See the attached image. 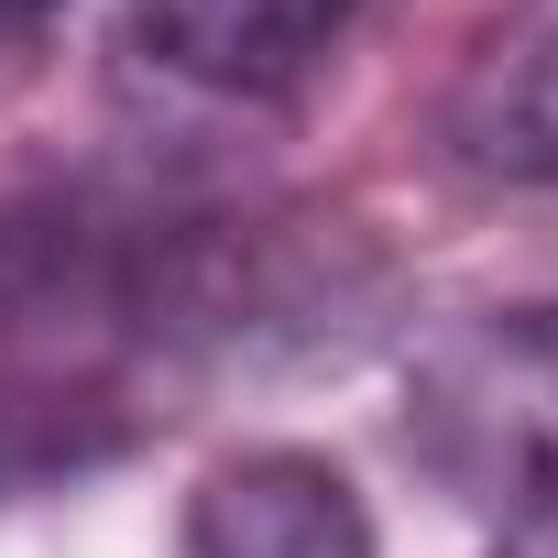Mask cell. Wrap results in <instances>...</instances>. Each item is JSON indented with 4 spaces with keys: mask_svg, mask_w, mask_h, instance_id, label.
I'll use <instances>...</instances> for the list:
<instances>
[{
    "mask_svg": "<svg viewBox=\"0 0 558 558\" xmlns=\"http://www.w3.org/2000/svg\"><path fill=\"white\" fill-rule=\"evenodd\" d=\"M504 558H558V493L504 504Z\"/></svg>",
    "mask_w": 558,
    "mask_h": 558,
    "instance_id": "5b68a950",
    "label": "cell"
},
{
    "mask_svg": "<svg viewBox=\"0 0 558 558\" xmlns=\"http://www.w3.org/2000/svg\"><path fill=\"white\" fill-rule=\"evenodd\" d=\"M373 0H132L121 45L197 99H286L340 56Z\"/></svg>",
    "mask_w": 558,
    "mask_h": 558,
    "instance_id": "3957f363",
    "label": "cell"
},
{
    "mask_svg": "<svg viewBox=\"0 0 558 558\" xmlns=\"http://www.w3.org/2000/svg\"><path fill=\"white\" fill-rule=\"evenodd\" d=\"M56 12H66V0H0V45H34Z\"/></svg>",
    "mask_w": 558,
    "mask_h": 558,
    "instance_id": "8992f818",
    "label": "cell"
},
{
    "mask_svg": "<svg viewBox=\"0 0 558 558\" xmlns=\"http://www.w3.org/2000/svg\"><path fill=\"white\" fill-rule=\"evenodd\" d=\"M175 558H384L373 504L351 493L340 460L318 449H241L197 471Z\"/></svg>",
    "mask_w": 558,
    "mask_h": 558,
    "instance_id": "277c9868",
    "label": "cell"
},
{
    "mask_svg": "<svg viewBox=\"0 0 558 558\" xmlns=\"http://www.w3.org/2000/svg\"><path fill=\"white\" fill-rule=\"evenodd\" d=\"M438 165L504 197H558V0H514L438 88Z\"/></svg>",
    "mask_w": 558,
    "mask_h": 558,
    "instance_id": "7a4b0ae2",
    "label": "cell"
},
{
    "mask_svg": "<svg viewBox=\"0 0 558 558\" xmlns=\"http://www.w3.org/2000/svg\"><path fill=\"white\" fill-rule=\"evenodd\" d=\"M416 438L493 504L558 493V296L493 307V318H460L449 340H427Z\"/></svg>",
    "mask_w": 558,
    "mask_h": 558,
    "instance_id": "6da1fadb",
    "label": "cell"
}]
</instances>
